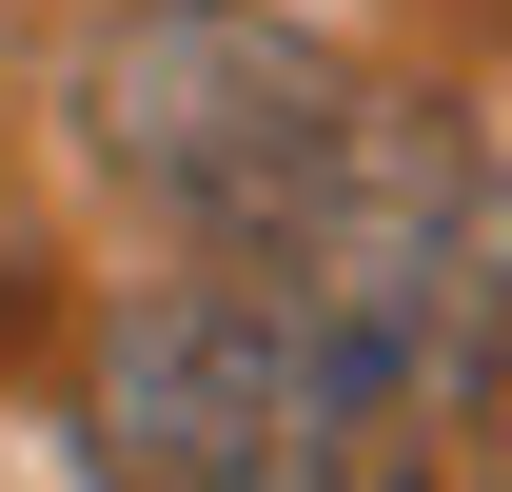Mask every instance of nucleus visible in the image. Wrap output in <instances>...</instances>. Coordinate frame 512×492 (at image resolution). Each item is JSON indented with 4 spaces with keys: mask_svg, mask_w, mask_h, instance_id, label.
<instances>
[{
    "mask_svg": "<svg viewBox=\"0 0 512 492\" xmlns=\"http://www.w3.org/2000/svg\"><path fill=\"white\" fill-rule=\"evenodd\" d=\"M79 453H99V492H434V414L217 256H178L99 315Z\"/></svg>",
    "mask_w": 512,
    "mask_h": 492,
    "instance_id": "f257e3e1",
    "label": "nucleus"
},
{
    "mask_svg": "<svg viewBox=\"0 0 512 492\" xmlns=\"http://www.w3.org/2000/svg\"><path fill=\"white\" fill-rule=\"evenodd\" d=\"M217 276L296 296L335 355H375L394 394L453 433L473 394H493V355H512V178H493V138L453 119V99L355 79L335 138L296 158V197H276Z\"/></svg>",
    "mask_w": 512,
    "mask_h": 492,
    "instance_id": "f03ea898",
    "label": "nucleus"
},
{
    "mask_svg": "<svg viewBox=\"0 0 512 492\" xmlns=\"http://www.w3.org/2000/svg\"><path fill=\"white\" fill-rule=\"evenodd\" d=\"M335 99H355V60L276 0H138V20L79 40V158L178 256H237L296 197V158L335 138Z\"/></svg>",
    "mask_w": 512,
    "mask_h": 492,
    "instance_id": "7ed1b4c3",
    "label": "nucleus"
},
{
    "mask_svg": "<svg viewBox=\"0 0 512 492\" xmlns=\"http://www.w3.org/2000/svg\"><path fill=\"white\" fill-rule=\"evenodd\" d=\"M473 414H493V492H512V355H493V394H473Z\"/></svg>",
    "mask_w": 512,
    "mask_h": 492,
    "instance_id": "20e7f679",
    "label": "nucleus"
}]
</instances>
